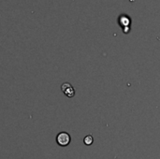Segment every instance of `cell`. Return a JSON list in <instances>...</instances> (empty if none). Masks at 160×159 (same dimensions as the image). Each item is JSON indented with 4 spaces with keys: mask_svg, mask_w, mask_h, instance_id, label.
Masks as SVG:
<instances>
[{
    "mask_svg": "<svg viewBox=\"0 0 160 159\" xmlns=\"http://www.w3.org/2000/svg\"><path fill=\"white\" fill-rule=\"evenodd\" d=\"M131 18L127 14H121L118 17V23L125 34H128L131 30Z\"/></svg>",
    "mask_w": 160,
    "mask_h": 159,
    "instance_id": "obj_1",
    "label": "cell"
},
{
    "mask_svg": "<svg viewBox=\"0 0 160 159\" xmlns=\"http://www.w3.org/2000/svg\"><path fill=\"white\" fill-rule=\"evenodd\" d=\"M71 142V137L68 132H60L56 136V143L59 146L66 147Z\"/></svg>",
    "mask_w": 160,
    "mask_h": 159,
    "instance_id": "obj_2",
    "label": "cell"
},
{
    "mask_svg": "<svg viewBox=\"0 0 160 159\" xmlns=\"http://www.w3.org/2000/svg\"><path fill=\"white\" fill-rule=\"evenodd\" d=\"M61 90L63 94L69 98H72L75 96V89L69 82H64L61 85Z\"/></svg>",
    "mask_w": 160,
    "mask_h": 159,
    "instance_id": "obj_3",
    "label": "cell"
},
{
    "mask_svg": "<svg viewBox=\"0 0 160 159\" xmlns=\"http://www.w3.org/2000/svg\"><path fill=\"white\" fill-rule=\"evenodd\" d=\"M83 142H84V144L87 145V146L93 144V142H94V138H93V136H92V135H87V136L83 139Z\"/></svg>",
    "mask_w": 160,
    "mask_h": 159,
    "instance_id": "obj_4",
    "label": "cell"
}]
</instances>
